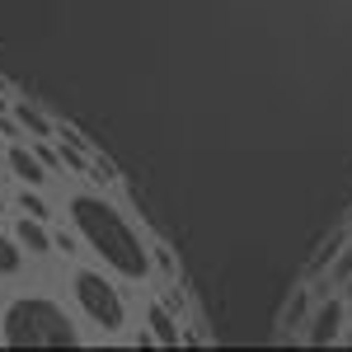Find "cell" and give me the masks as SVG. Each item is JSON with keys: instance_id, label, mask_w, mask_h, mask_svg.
<instances>
[{"instance_id": "5", "label": "cell", "mask_w": 352, "mask_h": 352, "mask_svg": "<svg viewBox=\"0 0 352 352\" xmlns=\"http://www.w3.org/2000/svg\"><path fill=\"white\" fill-rule=\"evenodd\" d=\"M0 164H5V174H10L14 184H24V188H47V179H52V169L43 164V155L33 151V141H24V136H10V141H5Z\"/></svg>"}, {"instance_id": "12", "label": "cell", "mask_w": 352, "mask_h": 352, "mask_svg": "<svg viewBox=\"0 0 352 352\" xmlns=\"http://www.w3.org/2000/svg\"><path fill=\"white\" fill-rule=\"evenodd\" d=\"M324 277H329V282H338V287H343V282H348V277H352V235H348V240H343V249H338V254L329 258Z\"/></svg>"}, {"instance_id": "7", "label": "cell", "mask_w": 352, "mask_h": 352, "mask_svg": "<svg viewBox=\"0 0 352 352\" xmlns=\"http://www.w3.org/2000/svg\"><path fill=\"white\" fill-rule=\"evenodd\" d=\"M10 235L24 244L28 258H52V221L47 217H28V212H19V217L10 221Z\"/></svg>"}, {"instance_id": "11", "label": "cell", "mask_w": 352, "mask_h": 352, "mask_svg": "<svg viewBox=\"0 0 352 352\" xmlns=\"http://www.w3.org/2000/svg\"><path fill=\"white\" fill-rule=\"evenodd\" d=\"M14 207L28 212V217H47V221H52V207L43 202V188H24V184H14Z\"/></svg>"}, {"instance_id": "2", "label": "cell", "mask_w": 352, "mask_h": 352, "mask_svg": "<svg viewBox=\"0 0 352 352\" xmlns=\"http://www.w3.org/2000/svg\"><path fill=\"white\" fill-rule=\"evenodd\" d=\"M0 348H85V324L52 292H14L0 300Z\"/></svg>"}, {"instance_id": "13", "label": "cell", "mask_w": 352, "mask_h": 352, "mask_svg": "<svg viewBox=\"0 0 352 352\" xmlns=\"http://www.w3.org/2000/svg\"><path fill=\"white\" fill-rule=\"evenodd\" d=\"M52 249H56V254H80V235H76L71 226H66V230L52 226Z\"/></svg>"}, {"instance_id": "8", "label": "cell", "mask_w": 352, "mask_h": 352, "mask_svg": "<svg viewBox=\"0 0 352 352\" xmlns=\"http://www.w3.org/2000/svg\"><path fill=\"white\" fill-rule=\"evenodd\" d=\"M10 122L19 127L24 141H56V122L38 109L33 99H14V104H10Z\"/></svg>"}, {"instance_id": "9", "label": "cell", "mask_w": 352, "mask_h": 352, "mask_svg": "<svg viewBox=\"0 0 352 352\" xmlns=\"http://www.w3.org/2000/svg\"><path fill=\"white\" fill-rule=\"evenodd\" d=\"M310 305H315V287H305V282H300L296 292H292V300L282 305V315H277V333L296 338V333H300V324L310 320Z\"/></svg>"}, {"instance_id": "15", "label": "cell", "mask_w": 352, "mask_h": 352, "mask_svg": "<svg viewBox=\"0 0 352 352\" xmlns=\"http://www.w3.org/2000/svg\"><path fill=\"white\" fill-rule=\"evenodd\" d=\"M343 343L352 348V310H348V324H343Z\"/></svg>"}, {"instance_id": "4", "label": "cell", "mask_w": 352, "mask_h": 352, "mask_svg": "<svg viewBox=\"0 0 352 352\" xmlns=\"http://www.w3.org/2000/svg\"><path fill=\"white\" fill-rule=\"evenodd\" d=\"M343 324H348V296H324L310 305V320L300 329L305 348H333L343 343Z\"/></svg>"}, {"instance_id": "16", "label": "cell", "mask_w": 352, "mask_h": 352, "mask_svg": "<svg viewBox=\"0 0 352 352\" xmlns=\"http://www.w3.org/2000/svg\"><path fill=\"white\" fill-rule=\"evenodd\" d=\"M5 94H10V80H5V76H0V99H5Z\"/></svg>"}, {"instance_id": "6", "label": "cell", "mask_w": 352, "mask_h": 352, "mask_svg": "<svg viewBox=\"0 0 352 352\" xmlns=\"http://www.w3.org/2000/svg\"><path fill=\"white\" fill-rule=\"evenodd\" d=\"M136 343H141V348H179V343H184V329L174 320V310L160 305V300H151V305H146V329L136 333Z\"/></svg>"}, {"instance_id": "1", "label": "cell", "mask_w": 352, "mask_h": 352, "mask_svg": "<svg viewBox=\"0 0 352 352\" xmlns=\"http://www.w3.org/2000/svg\"><path fill=\"white\" fill-rule=\"evenodd\" d=\"M61 212H66V226L80 235V249L99 268H109L122 282H151L155 277L151 240L104 188H71Z\"/></svg>"}, {"instance_id": "3", "label": "cell", "mask_w": 352, "mask_h": 352, "mask_svg": "<svg viewBox=\"0 0 352 352\" xmlns=\"http://www.w3.org/2000/svg\"><path fill=\"white\" fill-rule=\"evenodd\" d=\"M66 305L94 338H122L132 324V305L122 296L118 277L99 263H71L66 272Z\"/></svg>"}, {"instance_id": "10", "label": "cell", "mask_w": 352, "mask_h": 352, "mask_svg": "<svg viewBox=\"0 0 352 352\" xmlns=\"http://www.w3.org/2000/svg\"><path fill=\"white\" fill-rule=\"evenodd\" d=\"M28 272V254H24V244L14 240L10 230H0V282H19Z\"/></svg>"}, {"instance_id": "14", "label": "cell", "mask_w": 352, "mask_h": 352, "mask_svg": "<svg viewBox=\"0 0 352 352\" xmlns=\"http://www.w3.org/2000/svg\"><path fill=\"white\" fill-rule=\"evenodd\" d=\"M5 212H10V192L0 188V221H5Z\"/></svg>"}]
</instances>
